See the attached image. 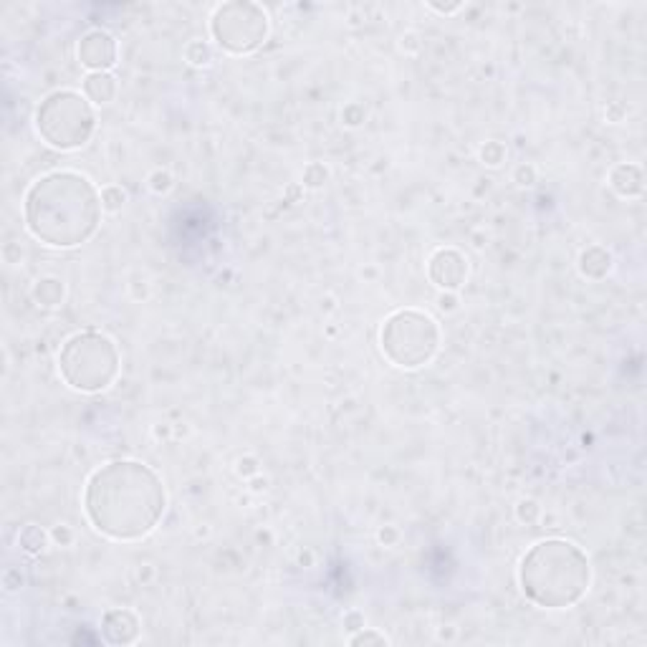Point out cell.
I'll return each mask as SVG.
<instances>
[{"label":"cell","mask_w":647,"mask_h":647,"mask_svg":"<svg viewBox=\"0 0 647 647\" xmlns=\"http://www.w3.org/2000/svg\"><path fill=\"white\" fill-rule=\"evenodd\" d=\"M164 506L162 478L140 460H111L91 473L84 488L89 524L114 541H140L152 533Z\"/></svg>","instance_id":"obj_1"},{"label":"cell","mask_w":647,"mask_h":647,"mask_svg":"<svg viewBox=\"0 0 647 647\" xmlns=\"http://www.w3.org/2000/svg\"><path fill=\"white\" fill-rule=\"evenodd\" d=\"M102 193L73 169H56L38 177L23 198L28 233L51 248H76L102 223Z\"/></svg>","instance_id":"obj_2"},{"label":"cell","mask_w":647,"mask_h":647,"mask_svg":"<svg viewBox=\"0 0 647 647\" xmlns=\"http://www.w3.org/2000/svg\"><path fill=\"white\" fill-rule=\"evenodd\" d=\"M592 567L587 554L567 538H544L524 554L519 584L528 602L544 610L574 607L589 592Z\"/></svg>","instance_id":"obj_3"},{"label":"cell","mask_w":647,"mask_h":647,"mask_svg":"<svg viewBox=\"0 0 647 647\" xmlns=\"http://www.w3.org/2000/svg\"><path fill=\"white\" fill-rule=\"evenodd\" d=\"M119 349L107 334L86 329L66 339L59 351V375L68 387L84 394L109 389L119 377Z\"/></svg>","instance_id":"obj_4"},{"label":"cell","mask_w":647,"mask_h":647,"mask_svg":"<svg viewBox=\"0 0 647 647\" xmlns=\"http://www.w3.org/2000/svg\"><path fill=\"white\" fill-rule=\"evenodd\" d=\"M94 129H97L94 107L79 91L59 89L38 104L36 132L54 150H81L91 140Z\"/></svg>","instance_id":"obj_5"},{"label":"cell","mask_w":647,"mask_h":647,"mask_svg":"<svg viewBox=\"0 0 647 647\" xmlns=\"http://www.w3.org/2000/svg\"><path fill=\"white\" fill-rule=\"evenodd\" d=\"M382 354L399 369H420L433 362L440 346L435 319L418 309H399L382 321Z\"/></svg>","instance_id":"obj_6"},{"label":"cell","mask_w":647,"mask_h":647,"mask_svg":"<svg viewBox=\"0 0 647 647\" xmlns=\"http://www.w3.org/2000/svg\"><path fill=\"white\" fill-rule=\"evenodd\" d=\"M210 36L233 56L253 54L268 38V13L258 3H223L212 11Z\"/></svg>","instance_id":"obj_7"},{"label":"cell","mask_w":647,"mask_h":647,"mask_svg":"<svg viewBox=\"0 0 647 647\" xmlns=\"http://www.w3.org/2000/svg\"><path fill=\"white\" fill-rule=\"evenodd\" d=\"M76 59L89 73L94 71H109L116 66V41L111 33L102 28H94L79 38L76 46Z\"/></svg>","instance_id":"obj_8"},{"label":"cell","mask_w":647,"mask_h":647,"mask_svg":"<svg viewBox=\"0 0 647 647\" xmlns=\"http://www.w3.org/2000/svg\"><path fill=\"white\" fill-rule=\"evenodd\" d=\"M428 276L440 291H458L468 279V260L458 248H437L428 260Z\"/></svg>","instance_id":"obj_9"},{"label":"cell","mask_w":647,"mask_h":647,"mask_svg":"<svg viewBox=\"0 0 647 647\" xmlns=\"http://www.w3.org/2000/svg\"><path fill=\"white\" fill-rule=\"evenodd\" d=\"M140 617L132 610H109L102 617V637L109 645H132L140 640Z\"/></svg>","instance_id":"obj_10"},{"label":"cell","mask_w":647,"mask_h":647,"mask_svg":"<svg viewBox=\"0 0 647 647\" xmlns=\"http://www.w3.org/2000/svg\"><path fill=\"white\" fill-rule=\"evenodd\" d=\"M610 188L619 195V198H637L645 190V177L642 169L632 162H622L617 167H612L610 172Z\"/></svg>","instance_id":"obj_11"},{"label":"cell","mask_w":647,"mask_h":647,"mask_svg":"<svg viewBox=\"0 0 647 647\" xmlns=\"http://www.w3.org/2000/svg\"><path fill=\"white\" fill-rule=\"evenodd\" d=\"M84 97L89 99L91 104H111L116 99V91H119V84L116 79L111 76L109 71H94V73H86L84 76Z\"/></svg>","instance_id":"obj_12"},{"label":"cell","mask_w":647,"mask_h":647,"mask_svg":"<svg viewBox=\"0 0 647 647\" xmlns=\"http://www.w3.org/2000/svg\"><path fill=\"white\" fill-rule=\"evenodd\" d=\"M579 271H581V276H587V279L602 281L607 273L612 271V253L607 248H602V246H592V248L581 250Z\"/></svg>","instance_id":"obj_13"},{"label":"cell","mask_w":647,"mask_h":647,"mask_svg":"<svg viewBox=\"0 0 647 647\" xmlns=\"http://www.w3.org/2000/svg\"><path fill=\"white\" fill-rule=\"evenodd\" d=\"M30 296H33V301H36L38 306H43V309H56V306L64 303L66 286H64L61 279H56V276H43V279H38L36 284H33Z\"/></svg>","instance_id":"obj_14"},{"label":"cell","mask_w":647,"mask_h":647,"mask_svg":"<svg viewBox=\"0 0 647 647\" xmlns=\"http://www.w3.org/2000/svg\"><path fill=\"white\" fill-rule=\"evenodd\" d=\"M49 541H51V531H46V528L38 526V524H28V526H23L18 531L20 551H25V554H30V557L41 554V551L49 546Z\"/></svg>","instance_id":"obj_15"},{"label":"cell","mask_w":647,"mask_h":647,"mask_svg":"<svg viewBox=\"0 0 647 647\" xmlns=\"http://www.w3.org/2000/svg\"><path fill=\"white\" fill-rule=\"evenodd\" d=\"M185 61L188 64H193V66H210L212 64V49L210 43L205 41H190L188 46H185Z\"/></svg>","instance_id":"obj_16"},{"label":"cell","mask_w":647,"mask_h":647,"mask_svg":"<svg viewBox=\"0 0 647 647\" xmlns=\"http://www.w3.org/2000/svg\"><path fill=\"white\" fill-rule=\"evenodd\" d=\"M478 157H480V162H483L485 167H501V164L506 162V157H508V150H506V145H503V142L490 140V142H485V145L478 150Z\"/></svg>","instance_id":"obj_17"},{"label":"cell","mask_w":647,"mask_h":647,"mask_svg":"<svg viewBox=\"0 0 647 647\" xmlns=\"http://www.w3.org/2000/svg\"><path fill=\"white\" fill-rule=\"evenodd\" d=\"M99 193H102L104 212H119L124 207V202H127V190L121 188V185H104Z\"/></svg>","instance_id":"obj_18"},{"label":"cell","mask_w":647,"mask_h":647,"mask_svg":"<svg viewBox=\"0 0 647 647\" xmlns=\"http://www.w3.org/2000/svg\"><path fill=\"white\" fill-rule=\"evenodd\" d=\"M147 182H150V190L155 195H167L169 190L175 188V177H172V172H167V169H155Z\"/></svg>","instance_id":"obj_19"},{"label":"cell","mask_w":647,"mask_h":647,"mask_svg":"<svg viewBox=\"0 0 647 647\" xmlns=\"http://www.w3.org/2000/svg\"><path fill=\"white\" fill-rule=\"evenodd\" d=\"M349 645H354V647H359V645H389V640L382 635V632L362 627V632H357V635L349 637Z\"/></svg>","instance_id":"obj_20"},{"label":"cell","mask_w":647,"mask_h":647,"mask_svg":"<svg viewBox=\"0 0 647 647\" xmlns=\"http://www.w3.org/2000/svg\"><path fill=\"white\" fill-rule=\"evenodd\" d=\"M327 177H329V172H327V167L324 164H309V167L303 169V185L306 188H321L324 182H327Z\"/></svg>","instance_id":"obj_21"},{"label":"cell","mask_w":647,"mask_h":647,"mask_svg":"<svg viewBox=\"0 0 647 647\" xmlns=\"http://www.w3.org/2000/svg\"><path fill=\"white\" fill-rule=\"evenodd\" d=\"M364 119H367V109H364L362 104H349L341 111V121H344L346 127H359Z\"/></svg>","instance_id":"obj_22"},{"label":"cell","mask_w":647,"mask_h":647,"mask_svg":"<svg viewBox=\"0 0 647 647\" xmlns=\"http://www.w3.org/2000/svg\"><path fill=\"white\" fill-rule=\"evenodd\" d=\"M538 514H541V506L536 501H521L516 506V516H519L521 524H533L538 519Z\"/></svg>","instance_id":"obj_23"},{"label":"cell","mask_w":647,"mask_h":647,"mask_svg":"<svg viewBox=\"0 0 647 647\" xmlns=\"http://www.w3.org/2000/svg\"><path fill=\"white\" fill-rule=\"evenodd\" d=\"M25 579L23 574H20V569H6V574H3V589H6L8 594L18 592V589H23Z\"/></svg>","instance_id":"obj_24"},{"label":"cell","mask_w":647,"mask_h":647,"mask_svg":"<svg viewBox=\"0 0 647 647\" xmlns=\"http://www.w3.org/2000/svg\"><path fill=\"white\" fill-rule=\"evenodd\" d=\"M514 182H519L521 188H528V185H533L536 182V167L528 162L519 164V167L514 169Z\"/></svg>","instance_id":"obj_25"},{"label":"cell","mask_w":647,"mask_h":647,"mask_svg":"<svg viewBox=\"0 0 647 647\" xmlns=\"http://www.w3.org/2000/svg\"><path fill=\"white\" fill-rule=\"evenodd\" d=\"M51 541L59 546H71L73 544V531L71 526H66V524H59V526L51 528Z\"/></svg>","instance_id":"obj_26"},{"label":"cell","mask_w":647,"mask_h":647,"mask_svg":"<svg viewBox=\"0 0 647 647\" xmlns=\"http://www.w3.org/2000/svg\"><path fill=\"white\" fill-rule=\"evenodd\" d=\"M238 476H243V478H253L255 473H258V460L253 458V455H246V458L238 460Z\"/></svg>","instance_id":"obj_27"},{"label":"cell","mask_w":647,"mask_h":647,"mask_svg":"<svg viewBox=\"0 0 647 647\" xmlns=\"http://www.w3.org/2000/svg\"><path fill=\"white\" fill-rule=\"evenodd\" d=\"M437 306H440L442 311L458 309V296H455V291H442L440 296H437Z\"/></svg>","instance_id":"obj_28"},{"label":"cell","mask_w":647,"mask_h":647,"mask_svg":"<svg viewBox=\"0 0 647 647\" xmlns=\"http://www.w3.org/2000/svg\"><path fill=\"white\" fill-rule=\"evenodd\" d=\"M377 538H380L382 544L385 546H392V544H397V538H399V531L394 526H385V528H380V533H377Z\"/></svg>","instance_id":"obj_29"},{"label":"cell","mask_w":647,"mask_h":647,"mask_svg":"<svg viewBox=\"0 0 647 647\" xmlns=\"http://www.w3.org/2000/svg\"><path fill=\"white\" fill-rule=\"evenodd\" d=\"M3 258H6V263H20L18 243H6V246H3Z\"/></svg>","instance_id":"obj_30"},{"label":"cell","mask_w":647,"mask_h":647,"mask_svg":"<svg viewBox=\"0 0 647 647\" xmlns=\"http://www.w3.org/2000/svg\"><path fill=\"white\" fill-rule=\"evenodd\" d=\"M344 624L349 629H362L364 627V617L359 615V612H346V615H344Z\"/></svg>","instance_id":"obj_31"},{"label":"cell","mask_w":647,"mask_h":647,"mask_svg":"<svg viewBox=\"0 0 647 647\" xmlns=\"http://www.w3.org/2000/svg\"><path fill=\"white\" fill-rule=\"evenodd\" d=\"M430 11L440 13V16H453V13H458L460 8H463V3H453V6H437V3H428Z\"/></svg>","instance_id":"obj_32"},{"label":"cell","mask_w":647,"mask_h":647,"mask_svg":"<svg viewBox=\"0 0 647 647\" xmlns=\"http://www.w3.org/2000/svg\"><path fill=\"white\" fill-rule=\"evenodd\" d=\"M311 562H314V557H311V551H306V554H301V557H298V564H306V567H309Z\"/></svg>","instance_id":"obj_33"},{"label":"cell","mask_w":647,"mask_h":647,"mask_svg":"<svg viewBox=\"0 0 647 647\" xmlns=\"http://www.w3.org/2000/svg\"><path fill=\"white\" fill-rule=\"evenodd\" d=\"M266 488V480H253V490H260Z\"/></svg>","instance_id":"obj_34"}]
</instances>
